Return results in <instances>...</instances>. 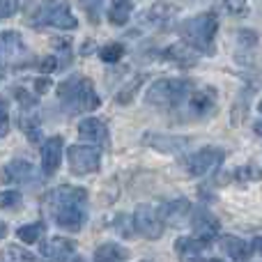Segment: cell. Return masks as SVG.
Returning a JSON list of instances; mask_svg holds the SVG:
<instances>
[{
    "mask_svg": "<svg viewBox=\"0 0 262 262\" xmlns=\"http://www.w3.org/2000/svg\"><path fill=\"white\" fill-rule=\"evenodd\" d=\"M21 200H23V195L14 189L0 191V209H16L21 205Z\"/></svg>",
    "mask_w": 262,
    "mask_h": 262,
    "instance_id": "cell-27",
    "label": "cell"
},
{
    "mask_svg": "<svg viewBox=\"0 0 262 262\" xmlns=\"http://www.w3.org/2000/svg\"><path fill=\"white\" fill-rule=\"evenodd\" d=\"M21 7L18 3H5V0H0V18H7V16H12L16 9Z\"/></svg>",
    "mask_w": 262,
    "mask_h": 262,
    "instance_id": "cell-32",
    "label": "cell"
},
{
    "mask_svg": "<svg viewBox=\"0 0 262 262\" xmlns=\"http://www.w3.org/2000/svg\"><path fill=\"white\" fill-rule=\"evenodd\" d=\"M41 262H69L74 255V242L67 237H49L39 246Z\"/></svg>",
    "mask_w": 262,
    "mask_h": 262,
    "instance_id": "cell-12",
    "label": "cell"
},
{
    "mask_svg": "<svg viewBox=\"0 0 262 262\" xmlns=\"http://www.w3.org/2000/svg\"><path fill=\"white\" fill-rule=\"evenodd\" d=\"M5 232H7V226H5V223L0 221V239H3V237H5Z\"/></svg>",
    "mask_w": 262,
    "mask_h": 262,
    "instance_id": "cell-39",
    "label": "cell"
},
{
    "mask_svg": "<svg viewBox=\"0 0 262 262\" xmlns=\"http://www.w3.org/2000/svg\"><path fill=\"white\" fill-rule=\"evenodd\" d=\"M129 258V251L122 249L120 244H101L99 249L95 251V262H127Z\"/></svg>",
    "mask_w": 262,
    "mask_h": 262,
    "instance_id": "cell-20",
    "label": "cell"
},
{
    "mask_svg": "<svg viewBox=\"0 0 262 262\" xmlns=\"http://www.w3.org/2000/svg\"><path fill=\"white\" fill-rule=\"evenodd\" d=\"M258 111H260V113H262V101H260V104H258Z\"/></svg>",
    "mask_w": 262,
    "mask_h": 262,
    "instance_id": "cell-41",
    "label": "cell"
},
{
    "mask_svg": "<svg viewBox=\"0 0 262 262\" xmlns=\"http://www.w3.org/2000/svg\"><path fill=\"white\" fill-rule=\"evenodd\" d=\"M9 134V111H7V101L0 97V138Z\"/></svg>",
    "mask_w": 262,
    "mask_h": 262,
    "instance_id": "cell-31",
    "label": "cell"
},
{
    "mask_svg": "<svg viewBox=\"0 0 262 262\" xmlns=\"http://www.w3.org/2000/svg\"><path fill=\"white\" fill-rule=\"evenodd\" d=\"M235 177L237 180H242V182H255V180H260L262 177V172L255 166H244V168H239V170L235 172Z\"/></svg>",
    "mask_w": 262,
    "mask_h": 262,
    "instance_id": "cell-29",
    "label": "cell"
},
{
    "mask_svg": "<svg viewBox=\"0 0 262 262\" xmlns=\"http://www.w3.org/2000/svg\"><path fill=\"white\" fill-rule=\"evenodd\" d=\"M251 246H253V251H258V253H262V235H260V237H255L253 244H251Z\"/></svg>",
    "mask_w": 262,
    "mask_h": 262,
    "instance_id": "cell-37",
    "label": "cell"
},
{
    "mask_svg": "<svg viewBox=\"0 0 262 262\" xmlns=\"http://www.w3.org/2000/svg\"><path fill=\"white\" fill-rule=\"evenodd\" d=\"M0 182L5 184H32L35 186L39 182V175H37L35 166L26 159H14L7 166L0 170Z\"/></svg>",
    "mask_w": 262,
    "mask_h": 262,
    "instance_id": "cell-10",
    "label": "cell"
},
{
    "mask_svg": "<svg viewBox=\"0 0 262 262\" xmlns=\"http://www.w3.org/2000/svg\"><path fill=\"white\" fill-rule=\"evenodd\" d=\"M35 88H37V92H39V95H41V92H46V90L51 88V78H49V76L37 78V81H35Z\"/></svg>",
    "mask_w": 262,
    "mask_h": 262,
    "instance_id": "cell-35",
    "label": "cell"
},
{
    "mask_svg": "<svg viewBox=\"0 0 262 262\" xmlns=\"http://www.w3.org/2000/svg\"><path fill=\"white\" fill-rule=\"evenodd\" d=\"M226 159V152L221 147H203L198 152H193L191 157H186L184 166L189 170V175L193 177H205L209 172H214Z\"/></svg>",
    "mask_w": 262,
    "mask_h": 262,
    "instance_id": "cell-7",
    "label": "cell"
},
{
    "mask_svg": "<svg viewBox=\"0 0 262 262\" xmlns=\"http://www.w3.org/2000/svg\"><path fill=\"white\" fill-rule=\"evenodd\" d=\"M44 207L58 228L78 232L88 221V191L83 186H55L44 198Z\"/></svg>",
    "mask_w": 262,
    "mask_h": 262,
    "instance_id": "cell-1",
    "label": "cell"
},
{
    "mask_svg": "<svg viewBox=\"0 0 262 262\" xmlns=\"http://www.w3.org/2000/svg\"><path fill=\"white\" fill-rule=\"evenodd\" d=\"M67 161H69V170L74 175H90L97 172L101 166V149L95 145H69L67 147Z\"/></svg>",
    "mask_w": 262,
    "mask_h": 262,
    "instance_id": "cell-6",
    "label": "cell"
},
{
    "mask_svg": "<svg viewBox=\"0 0 262 262\" xmlns=\"http://www.w3.org/2000/svg\"><path fill=\"white\" fill-rule=\"evenodd\" d=\"M193 90L195 85L186 78H161V81H154L149 85L145 101L149 106H157V108L182 111L189 97L193 95Z\"/></svg>",
    "mask_w": 262,
    "mask_h": 262,
    "instance_id": "cell-3",
    "label": "cell"
},
{
    "mask_svg": "<svg viewBox=\"0 0 262 262\" xmlns=\"http://www.w3.org/2000/svg\"><path fill=\"white\" fill-rule=\"evenodd\" d=\"M163 58L172 60V62H177V64H191L195 60L193 55H191L186 49H182V46H170V49H166Z\"/></svg>",
    "mask_w": 262,
    "mask_h": 262,
    "instance_id": "cell-25",
    "label": "cell"
},
{
    "mask_svg": "<svg viewBox=\"0 0 262 262\" xmlns=\"http://www.w3.org/2000/svg\"><path fill=\"white\" fill-rule=\"evenodd\" d=\"M219 30V18L214 14H198L180 23V35L193 51L212 53L214 37Z\"/></svg>",
    "mask_w": 262,
    "mask_h": 262,
    "instance_id": "cell-4",
    "label": "cell"
},
{
    "mask_svg": "<svg viewBox=\"0 0 262 262\" xmlns=\"http://www.w3.org/2000/svg\"><path fill=\"white\" fill-rule=\"evenodd\" d=\"M131 12H134V3H129V0H115V3L108 5V21L113 26H124L129 21Z\"/></svg>",
    "mask_w": 262,
    "mask_h": 262,
    "instance_id": "cell-21",
    "label": "cell"
},
{
    "mask_svg": "<svg viewBox=\"0 0 262 262\" xmlns=\"http://www.w3.org/2000/svg\"><path fill=\"white\" fill-rule=\"evenodd\" d=\"M145 262H147V260H145Z\"/></svg>",
    "mask_w": 262,
    "mask_h": 262,
    "instance_id": "cell-42",
    "label": "cell"
},
{
    "mask_svg": "<svg viewBox=\"0 0 262 262\" xmlns=\"http://www.w3.org/2000/svg\"><path fill=\"white\" fill-rule=\"evenodd\" d=\"M207 246H209L207 242L198 239V237H180V239L175 242V251L182 262H205L200 253H203Z\"/></svg>",
    "mask_w": 262,
    "mask_h": 262,
    "instance_id": "cell-16",
    "label": "cell"
},
{
    "mask_svg": "<svg viewBox=\"0 0 262 262\" xmlns=\"http://www.w3.org/2000/svg\"><path fill=\"white\" fill-rule=\"evenodd\" d=\"M226 7L230 9V12H244V9H246V5H244V3H228Z\"/></svg>",
    "mask_w": 262,
    "mask_h": 262,
    "instance_id": "cell-36",
    "label": "cell"
},
{
    "mask_svg": "<svg viewBox=\"0 0 262 262\" xmlns=\"http://www.w3.org/2000/svg\"><path fill=\"white\" fill-rule=\"evenodd\" d=\"M78 136H81V140H85L88 145H95V147H99V149L111 145L108 127L97 118L81 120V122H78Z\"/></svg>",
    "mask_w": 262,
    "mask_h": 262,
    "instance_id": "cell-13",
    "label": "cell"
},
{
    "mask_svg": "<svg viewBox=\"0 0 262 262\" xmlns=\"http://www.w3.org/2000/svg\"><path fill=\"white\" fill-rule=\"evenodd\" d=\"M191 226H193V237L207 242V244H212V239L219 235V230H221V223H219V219L212 216L209 212H205V209H198V212H195Z\"/></svg>",
    "mask_w": 262,
    "mask_h": 262,
    "instance_id": "cell-15",
    "label": "cell"
},
{
    "mask_svg": "<svg viewBox=\"0 0 262 262\" xmlns=\"http://www.w3.org/2000/svg\"><path fill=\"white\" fill-rule=\"evenodd\" d=\"M5 260L9 262H37V258L30 253V251L21 249V246H7V249L3 251Z\"/></svg>",
    "mask_w": 262,
    "mask_h": 262,
    "instance_id": "cell-24",
    "label": "cell"
},
{
    "mask_svg": "<svg viewBox=\"0 0 262 262\" xmlns=\"http://www.w3.org/2000/svg\"><path fill=\"white\" fill-rule=\"evenodd\" d=\"M253 131H255L258 136H262V122H255V124H253Z\"/></svg>",
    "mask_w": 262,
    "mask_h": 262,
    "instance_id": "cell-38",
    "label": "cell"
},
{
    "mask_svg": "<svg viewBox=\"0 0 262 262\" xmlns=\"http://www.w3.org/2000/svg\"><path fill=\"white\" fill-rule=\"evenodd\" d=\"M214 108H216V90L214 88H195L182 111H186V118L191 120H203L212 115Z\"/></svg>",
    "mask_w": 262,
    "mask_h": 262,
    "instance_id": "cell-9",
    "label": "cell"
},
{
    "mask_svg": "<svg viewBox=\"0 0 262 262\" xmlns=\"http://www.w3.org/2000/svg\"><path fill=\"white\" fill-rule=\"evenodd\" d=\"M35 26H51L58 30H76L78 21L72 14V7L64 3H46L37 7V14L32 16Z\"/></svg>",
    "mask_w": 262,
    "mask_h": 262,
    "instance_id": "cell-5",
    "label": "cell"
},
{
    "mask_svg": "<svg viewBox=\"0 0 262 262\" xmlns=\"http://www.w3.org/2000/svg\"><path fill=\"white\" fill-rule=\"evenodd\" d=\"M147 143H152L154 149H161V152H180L184 147L186 138H166V136H149Z\"/></svg>",
    "mask_w": 262,
    "mask_h": 262,
    "instance_id": "cell-23",
    "label": "cell"
},
{
    "mask_svg": "<svg viewBox=\"0 0 262 262\" xmlns=\"http://www.w3.org/2000/svg\"><path fill=\"white\" fill-rule=\"evenodd\" d=\"M209 262H223V260H219V258H214V260H209Z\"/></svg>",
    "mask_w": 262,
    "mask_h": 262,
    "instance_id": "cell-40",
    "label": "cell"
},
{
    "mask_svg": "<svg viewBox=\"0 0 262 262\" xmlns=\"http://www.w3.org/2000/svg\"><path fill=\"white\" fill-rule=\"evenodd\" d=\"M134 226H136V232H140L145 239H159L163 235L166 223L159 216L157 207H152V205H138L134 214Z\"/></svg>",
    "mask_w": 262,
    "mask_h": 262,
    "instance_id": "cell-8",
    "label": "cell"
},
{
    "mask_svg": "<svg viewBox=\"0 0 262 262\" xmlns=\"http://www.w3.org/2000/svg\"><path fill=\"white\" fill-rule=\"evenodd\" d=\"M239 41H244V44H258V35L251 30H242L239 32Z\"/></svg>",
    "mask_w": 262,
    "mask_h": 262,
    "instance_id": "cell-34",
    "label": "cell"
},
{
    "mask_svg": "<svg viewBox=\"0 0 262 262\" xmlns=\"http://www.w3.org/2000/svg\"><path fill=\"white\" fill-rule=\"evenodd\" d=\"M44 232H46V223L35 221V223H28V226L18 228L16 237L23 242V244H35V242H39V237H44Z\"/></svg>",
    "mask_w": 262,
    "mask_h": 262,
    "instance_id": "cell-22",
    "label": "cell"
},
{
    "mask_svg": "<svg viewBox=\"0 0 262 262\" xmlns=\"http://www.w3.org/2000/svg\"><path fill=\"white\" fill-rule=\"evenodd\" d=\"M122 55H124L122 44H106L99 49V58L104 62H118V60H122Z\"/></svg>",
    "mask_w": 262,
    "mask_h": 262,
    "instance_id": "cell-26",
    "label": "cell"
},
{
    "mask_svg": "<svg viewBox=\"0 0 262 262\" xmlns=\"http://www.w3.org/2000/svg\"><path fill=\"white\" fill-rule=\"evenodd\" d=\"M62 154H64V140L60 136H51L49 140H44V145H41V172L46 177H53L60 170Z\"/></svg>",
    "mask_w": 262,
    "mask_h": 262,
    "instance_id": "cell-11",
    "label": "cell"
},
{
    "mask_svg": "<svg viewBox=\"0 0 262 262\" xmlns=\"http://www.w3.org/2000/svg\"><path fill=\"white\" fill-rule=\"evenodd\" d=\"M113 228L120 232V235H124L127 239H131V237L136 235V226H134V219H129V216H115V221H113Z\"/></svg>",
    "mask_w": 262,
    "mask_h": 262,
    "instance_id": "cell-28",
    "label": "cell"
},
{
    "mask_svg": "<svg viewBox=\"0 0 262 262\" xmlns=\"http://www.w3.org/2000/svg\"><path fill=\"white\" fill-rule=\"evenodd\" d=\"M55 67H58V58H55V55H46V58L39 62V69L44 74H51Z\"/></svg>",
    "mask_w": 262,
    "mask_h": 262,
    "instance_id": "cell-33",
    "label": "cell"
},
{
    "mask_svg": "<svg viewBox=\"0 0 262 262\" xmlns=\"http://www.w3.org/2000/svg\"><path fill=\"white\" fill-rule=\"evenodd\" d=\"M26 55V44L16 30L0 32V64H9Z\"/></svg>",
    "mask_w": 262,
    "mask_h": 262,
    "instance_id": "cell-14",
    "label": "cell"
},
{
    "mask_svg": "<svg viewBox=\"0 0 262 262\" xmlns=\"http://www.w3.org/2000/svg\"><path fill=\"white\" fill-rule=\"evenodd\" d=\"M14 95H16V99L21 101V108H37V97L30 95L28 90L16 88V90H14Z\"/></svg>",
    "mask_w": 262,
    "mask_h": 262,
    "instance_id": "cell-30",
    "label": "cell"
},
{
    "mask_svg": "<svg viewBox=\"0 0 262 262\" xmlns=\"http://www.w3.org/2000/svg\"><path fill=\"white\" fill-rule=\"evenodd\" d=\"M58 99L67 113H88V111L99 108L101 99L95 90V83L85 76H69L58 85Z\"/></svg>",
    "mask_w": 262,
    "mask_h": 262,
    "instance_id": "cell-2",
    "label": "cell"
},
{
    "mask_svg": "<svg viewBox=\"0 0 262 262\" xmlns=\"http://www.w3.org/2000/svg\"><path fill=\"white\" fill-rule=\"evenodd\" d=\"M221 249L226 255H230L235 262H246L253 253V246L249 242H244L242 237H232V235H226L221 237Z\"/></svg>",
    "mask_w": 262,
    "mask_h": 262,
    "instance_id": "cell-18",
    "label": "cell"
},
{
    "mask_svg": "<svg viewBox=\"0 0 262 262\" xmlns=\"http://www.w3.org/2000/svg\"><path fill=\"white\" fill-rule=\"evenodd\" d=\"M159 216L163 219V223H180L186 214L191 212V203L186 198H177V200H166L159 205Z\"/></svg>",
    "mask_w": 262,
    "mask_h": 262,
    "instance_id": "cell-17",
    "label": "cell"
},
{
    "mask_svg": "<svg viewBox=\"0 0 262 262\" xmlns=\"http://www.w3.org/2000/svg\"><path fill=\"white\" fill-rule=\"evenodd\" d=\"M18 124H21L23 134L30 138V143H41V120L37 108H21L18 115ZM44 145V143H41Z\"/></svg>",
    "mask_w": 262,
    "mask_h": 262,
    "instance_id": "cell-19",
    "label": "cell"
}]
</instances>
